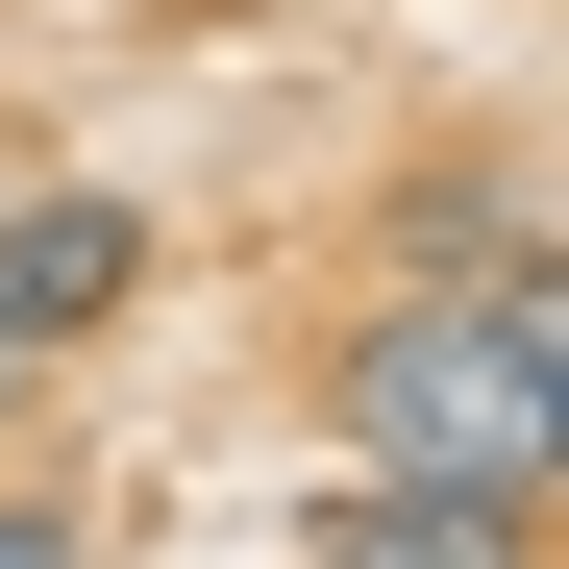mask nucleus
Wrapping results in <instances>:
<instances>
[{
    "mask_svg": "<svg viewBox=\"0 0 569 569\" xmlns=\"http://www.w3.org/2000/svg\"><path fill=\"white\" fill-rule=\"evenodd\" d=\"M322 421H347V470L569 520V298H421V272H397V298L322 347Z\"/></svg>",
    "mask_w": 569,
    "mask_h": 569,
    "instance_id": "1",
    "label": "nucleus"
},
{
    "mask_svg": "<svg viewBox=\"0 0 569 569\" xmlns=\"http://www.w3.org/2000/svg\"><path fill=\"white\" fill-rule=\"evenodd\" d=\"M124 298H149V199H100V173H26V199H0V371L100 347Z\"/></svg>",
    "mask_w": 569,
    "mask_h": 569,
    "instance_id": "2",
    "label": "nucleus"
},
{
    "mask_svg": "<svg viewBox=\"0 0 569 569\" xmlns=\"http://www.w3.org/2000/svg\"><path fill=\"white\" fill-rule=\"evenodd\" d=\"M397 272H421V298H569V272H545V173L520 149H421L397 173Z\"/></svg>",
    "mask_w": 569,
    "mask_h": 569,
    "instance_id": "3",
    "label": "nucleus"
},
{
    "mask_svg": "<svg viewBox=\"0 0 569 569\" xmlns=\"http://www.w3.org/2000/svg\"><path fill=\"white\" fill-rule=\"evenodd\" d=\"M322 569H569V520L421 496V470H347V496H322Z\"/></svg>",
    "mask_w": 569,
    "mask_h": 569,
    "instance_id": "4",
    "label": "nucleus"
},
{
    "mask_svg": "<svg viewBox=\"0 0 569 569\" xmlns=\"http://www.w3.org/2000/svg\"><path fill=\"white\" fill-rule=\"evenodd\" d=\"M0 569H100V520H74V496H26V470H0Z\"/></svg>",
    "mask_w": 569,
    "mask_h": 569,
    "instance_id": "5",
    "label": "nucleus"
},
{
    "mask_svg": "<svg viewBox=\"0 0 569 569\" xmlns=\"http://www.w3.org/2000/svg\"><path fill=\"white\" fill-rule=\"evenodd\" d=\"M26 173H50V149H26V100H0V199H26Z\"/></svg>",
    "mask_w": 569,
    "mask_h": 569,
    "instance_id": "6",
    "label": "nucleus"
},
{
    "mask_svg": "<svg viewBox=\"0 0 569 569\" xmlns=\"http://www.w3.org/2000/svg\"><path fill=\"white\" fill-rule=\"evenodd\" d=\"M0 421H26V371H0Z\"/></svg>",
    "mask_w": 569,
    "mask_h": 569,
    "instance_id": "7",
    "label": "nucleus"
}]
</instances>
